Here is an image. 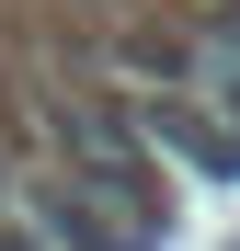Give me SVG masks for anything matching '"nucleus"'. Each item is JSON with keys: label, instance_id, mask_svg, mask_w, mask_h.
Here are the masks:
<instances>
[{"label": "nucleus", "instance_id": "nucleus-1", "mask_svg": "<svg viewBox=\"0 0 240 251\" xmlns=\"http://www.w3.org/2000/svg\"><path fill=\"white\" fill-rule=\"evenodd\" d=\"M46 126H57V160H69L57 183H69L80 205H103V217L137 228V240L172 228V160L137 137V114H114V103H57Z\"/></svg>", "mask_w": 240, "mask_h": 251}, {"label": "nucleus", "instance_id": "nucleus-2", "mask_svg": "<svg viewBox=\"0 0 240 251\" xmlns=\"http://www.w3.org/2000/svg\"><path fill=\"white\" fill-rule=\"evenodd\" d=\"M12 217H23L34 251H149L137 228H114L103 205H80L69 183H23V194H12Z\"/></svg>", "mask_w": 240, "mask_h": 251}, {"label": "nucleus", "instance_id": "nucleus-3", "mask_svg": "<svg viewBox=\"0 0 240 251\" xmlns=\"http://www.w3.org/2000/svg\"><path fill=\"white\" fill-rule=\"evenodd\" d=\"M0 251H34V240H23V217H0Z\"/></svg>", "mask_w": 240, "mask_h": 251}]
</instances>
